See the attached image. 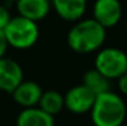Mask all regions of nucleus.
<instances>
[{"label":"nucleus","instance_id":"nucleus-1","mask_svg":"<svg viewBox=\"0 0 127 126\" xmlns=\"http://www.w3.org/2000/svg\"><path fill=\"white\" fill-rule=\"evenodd\" d=\"M106 40V29L91 19H82L70 27L67 34L69 48L80 54L97 52L102 48Z\"/></svg>","mask_w":127,"mask_h":126},{"label":"nucleus","instance_id":"nucleus-2","mask_svg":"<svg viewBox=\"0 0 127 126\" xmlns=\"http://www.w3.org/2000/svg\"><path fill=\"white\" fill-rule=\"evenodd\" d=\"M126 111L124 98L109 90L96 95L90 110V119L94 126H121L125 124Z\"/></svg>","mask_w":127,"mask_h":126},{"label":"nucleus","instance_id":"nucleus-3","mask_svg":"<svg viewBox=\"0 0 127 126\" xmlns=\"http://www.w3.org/2000/svg\"><path fill=\"white\" fill-rule=\"evenodd\" d=\"M9 47L15 49H29L33 47L40 39L38 22H35L24 16H14L4 29Z\"/></svg>","mask_w":127,"mask_h":126},{"label":"nucleus","instance_id":"nucleus-4","mask_svg":"<svg viewBox=\"0 0 127 126\" xmlns=\"http://www.w3.org/2000/svg\"><path fill=\"white\" fill-rule=\"evenodd\" d=\"M94 68L110 81L127 72V53L117 47H102L96 52Z\"/></svg>","mask_w":127,"mask_h":126},{"label":"nucleus","instance_id":"nucleus-5","mask_svg":"<svg viewBox=\"0 0 127 126\" xmlns=\"http://www.w3.org/2000/svg\"><path fill=\"white\" fill-rule=\"evenodd\" d=\"M96 95L84 84L72 86L64 94V108L75 115L90 113Z\"/></svg>","mask_w":127,"mask_h":126},{"label":"nucleus","instance_id":"nucleus-6","mask_svg":"<svg viewBox=\"0 0 127 126\" xmlns=\"http://www.w3.org/2000/svg\"><path fill=\"white\" fill-rule=\"evenodd\" d=\"M122 4L120 0H95L93 5V19L104 29L115 27L122 19Z\"/></svg>","mask_w":127,"mask_h":126},{"label":"nucleus","instance_id":"nucleus-7","mask_svg":"<svg viewBox=\"0 0 127 126\" xmlns=\"http://www.w3.org/2000/svg\"><path fill=\"white\" fill-rule=\"evenodd\" d=\"M24 81V71L20 63L9 57L0 58V90L11 94Z\"/></svg>","mask_w":127,"mask_h":126},{"label":"nucleus","instance_id":"nucleus-8","mask_svg":"<svg viewBox=\"0 0 127 126\" xmlns=\"http://www.w3.org/2000/svg\"><path fill=\"white\" fill-rule=\"evenodd\" d=\"M52 9L67 22H77L84 17L88 0H51Z\"/></svg>","mask_w":127,"mask_h":126},{"label":"nucleus","instance_id":"nucleus-9","mask_svg":"<svg viewBox=\"0 0 127 126\" xmlns=\"http://www.w3.org/2000/svg\"><path fill=\"white\" fill-rule=\"evenodd\" d=\"M43 90L40 84L33 81H22L11 93L14 101L21 108H33L37 106L41 99Z\"/></svg>","mask_w":127,"mask_h":126},{"label":"nucleus","instance_id":"nucleus-10","mask_svg":"<svg viewBox=\"0 0 127 126\" xmlns=\"http://www.w3.org/2000/svg\"><path fill=\"white\" fill-rule=\"evenodd\" d=\"M17 14L35 22L44 20L52 9L51 0H17L15 2Z\"/></svg>","mask_w":127,"mask_h":126},{"label":"nucleus","instance_id":"nucleus-11","mask_svg":"<svg viewBox=\"0 0 127 126\" xmlns=\"http://www.w3.org/2000/svg\"><path fill=\"white\" fill-rule=\"evenodd\" d=\"M16 126H54V116L47 114L38 106L26 108L19 113Z\"/></svg>","mask_w":127,"mask_h":126},{"label":"nucleus","instance_id":"nucleus-12","mask_svg":"<svg viewBox=\"0 0 127 126\" xmlns=\"http://www.w3.org/2000/svg\"><path fill=\"white\" fill-rule=\"evenodd\" d=\"M82 84H84L86 88H89L95 95L111 90V81L95 68H91L85 72L83 76Z\"/></svg>","mask_w":127,"mask_h":126},{"label":"nucleus","instance_id":"nucleus-13","mask_svg":"<svg viewBox=\"0 0 127 126\" xmlns=\"http://www.w3.org/2000/svg\"><path fill=\"white\" fill-rule=\"evenodd\" d=\"M37 106L47 114L54 116L64 109V95L53 89L43 91Z\"/></svg>","mask_w":127,"mask_h":126},{"label":"nucleus","instance_id":"nucleus-14","mask_svg":"<svg viewBox=\"0 0 127 126\" xmlns=\"http://www.w3.org/2000/svg\"><path fill=\"white\" fill-rule=\"evenodd\" d=\"M11 17L12 16L10 15V11L7 10V7L0 4V30L4 31V29L6 27Z\"/></svg>","mask_w":127,"mask_h":126},{"label":"nucleus","instance_id":"nucleus-15","mask_svg":"<svg viewBox=\"0 0 127 126\" xmlns=\"http://www.w3.org/2000/svg\"><path fill=\"white\" fill-rule=\"evenodd\" d=\"M116 81H117V88H119V91H120L122 95L127 96V72L125 73V74H122L120 78H117Z\"/></svg>","mask_w":127,"mask_h":126},{"label":"nucleus","instance_id":"nucleus-16","mask_svg":"<svg viewBox=\"0 0 127 126\" xmlns=\"http://www.w3.org/2000/svg\"><path fill=\"white\" fill-rule=\"evenodd\" d=\"M7 48H9V43H7V40L5 37V34H4L2 30H0V58L5 57Z\"/></svg>","mask_w":127,"mask_h":126},{"label":"nucleus","instance_id":"nucleus-17","mask_svg":"<svg viewBox=\"0 0 127 126\" xmlns=\"http://www.w3.org/2000/svg\"><path fill=\"white\" fill-rule=\"evenodd\" d=\"M1 1H4V2H16L17 0H1Z\"/></svg>","mask_w":127,"mask_h":126},{"label":"nucleus","instance_id":"nucleus-18","mask_svg":"<svg viewBox=\"0 0 127 126\" xmlns=\"http://www.w3.org/2000/svg\"><path fill=\"white\" fill-rule=\"evenodd\" d=\"M125 125L127 126V111H126V119H125Z\"/></svg>","mask_w":127,"mask_h":126},{"label":"nucleus","instance_id":"nucleus-19","mask_svg":"<svg viewBox=\"0 0 127 126\" xmlns=\"http://www.w3.org/2000/svg\"><path fill=\"white\" fill-rule=\"evenodd\" d=\"M126 30H127V20H126Z\"/></svg>","mask_w":127,"mask_h":126},{"label":"nucleus","instance_id":"nucleus-20","mask_svg":"<svg viewBox=\"0 0 127 126\" xmlns=\"http://www.w3.org/2000/svg\"><path fill=\"white\" fill-rule=\"evenodd\" d=\"M121 126H126V125H125V124H124V125H121Z\"/></svg>","mask_w":127,"mask_h":126}]
</instances>
